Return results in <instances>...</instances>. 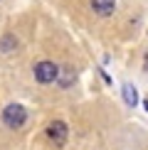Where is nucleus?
Returning <instances> with one entry per match:
<instances>
[{
  "label": "nucleus",
  "mask_w": 148,
  "mask_h": 150,
  "mask_svg": "<svg viewBox=\"0 0 148 150\" xmlns=\"http://www.w3.org/2000/svg\"><path fill=\"white\" fill-rule=\"evenodd\" d=\"M143 106H146V111H148V98H146V101H143Z\"/></svg>",
  "instance_id": "nucleus-7"
},
{
  "label": "nucleus",
  "mask_w": 148,
  "mask_h": 150,
  "mask_svg": "<svg viewBox=\"0 0 148 150\" xmlns=\"http://www.w3.org/2000/svg\"><path fill=\"white\" fill-rule=\"evenodd\" d=\"M57 74H59V69H57L54 62H40V64L35 67V79L40 81V84H52V81L57 79Z\"/></svg>",
  "instance_id": "nucleus-2"
},
{
  "label": "nucleus",
  "mask_w": 148,
  "mask_h": 150,
  "mask_svg": "<svg viewBox=\"0 0 148 150\" xmlns=\"http://www.w3.org/2000/svg\"><path fill=\"white\" fill-rule=\"evenodd\" d=\"M123 101H126L128 106H136V103H138V91H136V86L123 84Z\"/></svg>",
  "instance_id": "nucleus-5"
},
{
  "label": "nucleus",
  "mask_w": 148,
  "mask_h": 150,
  "mask_svg": "<svg viewBox=\"0 0 148 150\" xmlns=\"http://www.w3.org/2000/svg\"><path fill=\"white\" fill-rule=\"evenodd\" d=\"M3 121H5L8 128H20L22 123L27 121V111H25L20 103H10V106H5V111H3Z\"/></svg>",
  "instance_id": "nucleus-1"
},
{
  "label": "nucleus",
  "mask_w": 148,
  "mask_h": 150,
  "mask_svg": "<svg viewBox=\"0 0 148 150\" xmlns=\"http://www.w3.org/2000/svg\"><path fill=\"white\" fill-rule=\"evenodd\" d=\"M57 79H59V84H62V86H69L72 81H74V71H72V69H64V71H62V76L57 74Z\"/></svg>",
  "instance_id": "nucleus-6"
},
{
  "label": "nucleus",
  "mask_w": 148,
  "mask_h": 150,
  "mask_svg": "<svg viewBox=\"0 0 148 150\" xmlns=\"http://www.w3.org/2000/svg\"><path fill=\"white\" fill-rule=\"evenodd\" d=\"M91 8H94L96 15H101V17H106L114 12L116 8V0H91Z\"/></svg>",
  "instance_id": "nucleus-4"
},
{
  "label": "nucleus",
  "mask_w": 148,
  "mask_h": 150,
  "mask_svg": "<svg viewBox=\"0 0 148 150\" xmlns=\"http://www.w3.org/2000/svg\"><path fill=\"white\" fill-rule=\"evenodd\" d=\"M47 135H49V140H52L54 145H64V140H67V126L62 121H52L47 126Z\"/></svg>",
  "instance_id": "nucleus-3"
}]
</instances>
